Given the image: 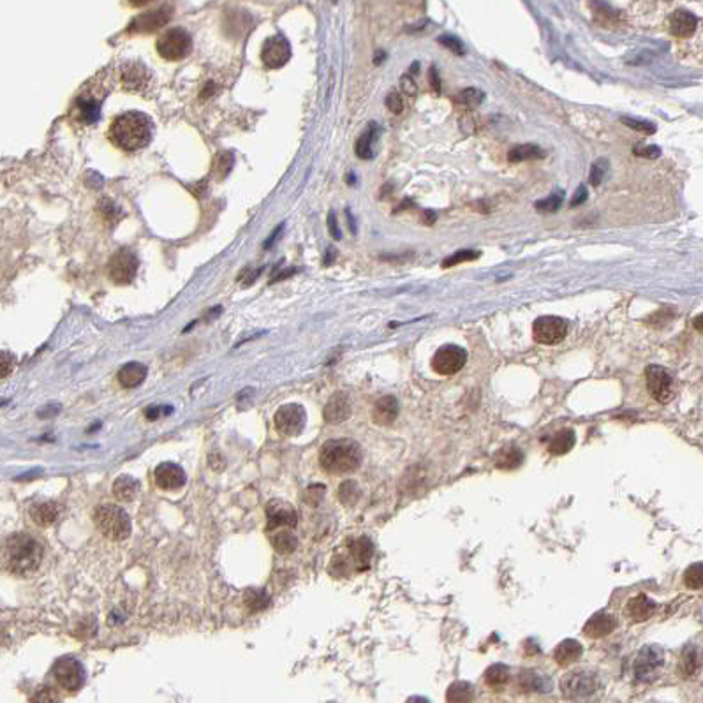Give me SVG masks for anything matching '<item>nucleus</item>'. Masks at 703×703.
Listing matches in <instances>:
<instances>
[{
	"label": "nucleus",
	"mask_w": 703,
	"mask_h": 703,
	"mask_svg": "<svg viewBox=\"0 0 703 703\" xmlns=\"http://www.w3.org/2000/svg\"><path fill=\"white\" fill-rule=\"evenodd\" d=\"M150 118L139 111H127L120 115L109 127V139L122 150H139L150 143Z\"/></svg>",
	"instance_id": "obj_1"
},
{
	"label": "nucleus",
	"mask_w": 703,
	"mask_h": 703,
	"mask_svg": "<svg viewBox=\"0 0 703 703\" xmlns=\"http://www.w3.org/2000/svg\"><path fill=\"white\" fill-rule=\"evenodd\" d=\"M361 460H363V453L356 441L333 439L321 446V469L333 476L354 473L361 466Z\"/></svg>",
	"instance_id": "obj_2"
},
{
	"label": "nucleus",
	"mask_w": 703,
	"mask_h": 703,
	"mask_svg": "<svg viewBox=\"0 0 703 703\" xmlns=\"http://www.w3.org/2000/svg\"><path fill=\"white\" fill-rule=\"evenodd\" d=\"M6 562L15 575H31L42 560V546L31 534H13L4 546Z\"/></svg>",
	"instance_id": "obj_3"
},
{
	"label": "nucleus",
	"mask_w": 703,
	"mask_h": 703,
	"mask_svg": "<svg viewBox=\"0 0 703 703\" xmlns=\"http://www.w3.org/2000/svg\"><path fill=\"white\" fill-rule=\"evenodd\" d=\"M94 522L97 529L108 539L122 542L131 536V519L117 504H101L94 513Z\"/></svg>",
	"instance_id": "obj_4"
},
{
	"label": "nucleus",
	"mask_w": 703,
	"mask_h": 703,
	"mask_svg": "<svg viewBox=\"0 0 703 703\" xmlns=\"http://www.w3.org/2000/svg\"><path fill=\"white\" fill-rule=\"evenodd\" d=\"M599 679L596 677V673L589 672V670H575L569 672L562 682H560V689H562V696L568 700H585L598 693L599 689Z\"/></svg>",
	"instance_id": "obj_5"
},
{
	"label": "nucleus",
	"mask_w": 703,
	"mask_h": 703,
	"mask_svg": "<svg viewBox=\"0 0 703 703\" xmlns=\"http://www.w3.org/2000/svg\"><path fill=\"white\" fill-rule=\"evenodd\" d=\"M157 52L162 58L171 62L182 61L192 52V39L184 29H170L159 38Z\"/></svg>",
	"instance_id": "obj_6"
},
{
	"label": "nucleus",
	"mask_w": 703,
	"mask_h": 703,
	"mask_svg": "<svg viewBox=\"0 0 703 703\" xmlns=\"http://www.w3.org/2000/svg\"><path fill=\"white\" fill-rule=\"evenodd\" d=\"M647 390L659 404L672 402L675 397V383L670 372L659 365H649L645 369Z\"/></svg>",
	"instance_id": "obj_7"
},
{
	"label": "nucleus",
	"mask_w": 703,
	"mask_h": 703,
	"mask_svg": "<svg viewBox=\"0 0 703 703\" xmlns=\"http://www.w3.org/2000/svg\"><path fill=\"white\" fill-rule=\"evenodd\" d=\"M534 340L543 346H555L568 335V323L559 316H542L532 324Z\"/></svg>",
	"instance_id": "obj_8"
},
{
	"label": "nucleus",
	"mask_w": 703,
	"mask_h": 703,
	"mask_svg": "<svg viewBox=\"0 0 703 703\" xmlns=\"http://www.w3.org/2000/svg\"><path fill=\"white\" fill-rule=\"evenodd\" d=\"M467 353L464 347L446 344L439 347L432 356V369L439 376H453L466 367Z\"/></svg>",
	"instance_id": "obj_9"
},
{
	"label": "nucleus",
	"mask_w": 703,
	"mask_h": 703,
	"mask_svg": "<svg viewBox=\"0 0 703 703\" xmlns=\"http://www.w3.org/2000/svg\"><path fill=\"white\" fill-rule=\"evenodd\" d=\"M305 421H307V413L300 404H286L274 416L275 429L284 437L300 436L301 430L305 429Z\"/></svg>",
	"instance_id": "obj_10"
},
{
	"label": "nucleus",
	"mask_w": 703,
	"mask_h": 703,
	"mask_svg": "<svg viewBox=\"0 0 703 703\" xmlns=\"http://www.w3.org/2000/svg\"><path fill=\"white\" fill-rule=\"evenodd\" d=\"M665 665V652L661 647L647 645L640 651L635 661V677L638 682H649L658 675Z\"/></svg>",
	"instance_id": "obj_11"
},
{
	"label": "nucleus",
	"mask_w": 703,
	"mask_h": 703,
	"mask_svg": "<svg viewBox=\"0 0 703 703\" xmlns=\"http://www.w3.org/2000/svg\"><path fill=\"white\" fill-rule=\"evenodd\" d=\"M53 675L65 691H78L85 682V670L76 659L62 658L53 666Z\"/></svg>",
	"instance_id": "obj_12"
},
{
	"label": "nucleus",
	"mask_w": 703,
	"mask_h": 703,
	"mask_svg": "<svg viewBox=\"0 0 703 703\" xmlns=\"http://www.w3.org/2000/svg\"><path fill=\"white\" fill-rule=\"evenodd\" d=\"M109 277L113 281L115 284H129L134 281L136 271H138V260L127 248H120L118 252H115L111 261H109Z\"/></svg>",
	"instance_id": "obj_13"
},
{
	"label": "nucleus",
	"mask_w": 703,
	"mask_h": 703,
	"mask_svg": "<svg viewBox=\"0 0 703 703\" xmlns=\"http://www.w3.org/2000/svg\"><path fill=\"white\" fill-rule=\"evenodd\" d=\"M267 519L268 529H277V527H291L293 529L298 523V513L293 504L283 499H271L267 504Z\"/></svg>",
	"instance_id": "obj_14"
},
{
	"label": "nucleus",
	"mask_w": 703,
	"mask_h": 703,
	"mask_svg": "<svg viewBox=\"0 0 703 703\" xmlns=\"http://www.w3.org/2000/svg\"><path fill=\"white\" fill-rule=\"evenodd\" d=\"M261 58H263V64L267 65V68L270 69L283 68V65L287 64V61L291 58L290 42H287L284 38H281V35L267 39L263 45V52H261Z\"/></svg>",
	"instance_id": "obj_15"
},
{
	"label": "nucleus",
	"mask_w": 703,
	"mask_h": 703,
	"mask_svg": "<svg viewBox=\"0 0 703 703\" xmlns=\"http://www.w3.org/2000/svg\"><path fill=\"white\" fill-rule=\"evenodd\" d=\"M171 11L168 8H159L154 11L143 13V15L136 16L131 22L127 31L132 34H150V32L159 31L166 23L170 22Z\"/></svg>",
	"instance_id": "obj_16"
},
{
	"label": "nucleus",
	"mask_w": 703,
	"mask_h": 703,
	"mask_svg": "<svg viewBox=\"0 0 703 703\" xmlns=\"http://www.w3.org/2000/svg\"><path fill=\"white\" fill-rule=\"evenodd\" d=\"M101 101L102 97H97L94 92H83L78 95L72 108L76 120L81 124H95L101 115Z\"/></svg>",
	"instance_id": "obj_17"
},
{
	"label": "nucleus",
	"mask_w": 703,
	"mask_h": 703,
	"mask_svg": "<svg viewBox=\"0 0 703 703\" xmlns=\"http://www.w3.org/2000/svg\"><path fill=\"white\" fill-rule=\"evenodd\" d=\"M154 476L159 489L168 490V492H175V490L182 489L185 485V480H187L185 471L180 466L171 462H164L161 466H157Z\"/></svg>",
	"instance_id": "obj_18"
},
{
	"label": "nucleus",
	"mask_w": 703,
	"mask_h": 703,
	"mask_svg": "<svg viewBox=\"0 0 703 703\" xmlns=\"http://www.w3.org/2000/svg\"><path fill=\"white\" fill-rule=\"evenodd\" d=\"M347 548H349V559L353 562L354 571H365L369 568L374 555V543L367 536L349 539Z\"/></svg>",
	"instance_id": "obj_19"
},
{
	"label": "nucleus",
	"mask_w": 703,
	"mask_h": 703,
	"mask_svg": "<svg viewBox=\"0 0 703 703\" xmlns=\"http://www.w3.org/2000/svg\"><path fill=\"white\" fill-rule=\"evenodd\" d=\"M351 414V399L347 393L344 391H339L335 393L330 400L326 402L323 411V418L326 423H331V425H339L342 421H346Z\"/></svg>",
	"instance_id": "obj_20"
},
{
	"label": "nucleus",
	"mask_w": 703,
	"mask_h": 703,
	"mask_svg": "<svg viewBox=\"0 0 703 703\" xmlns=\"http://www.w3.org/2000/svg\"><path fill=\"white\" fill-rule=\"evenodd\" d=\"M615 628V617L606 612H598L590 617L587 624L583 626V635L589 636V638H603V636L610 635Z\"/></svg>",
	"instance_id": "obj_21"
},
{
	"label": "nucleus",
	"mask_w": 703,
	"mask_h": 703,
	"mask_svg": "<svg viewBox=\"0 0 703 703\" xmlns=\"http://www.w3.org/2000/svg\"><path fill=\"white\" fill-rule=\"evenodd\" d=\"M399 416V402L393 395H384L374 404L372 420L377 425H391Z\"/></svg>",
	"instance_id": "obj_22"
},
{
	"label": "nucleus",
	"mask_w": 703,
	"mask_h": 703,
	"mask_svg": "<svg viewBox=\"0 0 703 703\" xmlns=\"http://www.w3.org/2000/svg\"><path fill=\"white\" fill-rule=\"evenodd\" d=\"M696 26H698V18L684 9L675 11L670 18V32L677 38H689L695 34Z\"/></svg>",
	"instance_id": "obj_23"
},
{
	"label": "nucleus",
	"mask_w": 703,
	"mask_h": 703,
	"mask_svg": "<svg viewBox=\"0 0 703 703\" xmlns=\"http://www.w3.org/2000/svg\"><path fill=\"white\" fill-rule=\"evenodd\" d=\"M656 610V603L649 596L638 594L631 598L626 605V613L633 622H645L649 617H652Z\"/></svg>",
	"instance_id": "obj_24"
},
{
	"label": "nucleus",
	"mask_w": 703,
	"mask_h": 703,
	"mask_svg": "<svg viewBox=\"0 0 703 703\" xmlns=\"http://www.w3.org/2000/svg\"><path fill=\"white\" fill-rule=\"evenodd\" d=\"M582 654H583L582 643H578L576 640L568 638V640H564V642H560L559 645L555 647L553 659H555L557 665L562 666V668H566V666L575 665V663L582 658Z\"/></svg>",
	"instance_id": "obj_25"
},
{
	"label": "nucleus",
	"mask_w": 703,
	"mask_h": 703,
	"mask_svg": "<svg viewBox=\"0 0 703 703\" xmlns=\"http://www.w3.org/2000/svg\"><path fill=\"white\" fill-rule=\"evenodd\" d=\"M150 76H148V71L143 68L141 64H131L125 65L124 71H122V81H124L125 90H143L145 85L148 83Z\"/></svg>",
	"instance_id": "obj_26"
},
{
	"label": "nucleus",
	"mask_w": 703,
	"mask_h": 703,
	"mask_svg": "<svg viewBox=\"0 0 703 703\" xmlns=\"http://www.w3.org/2000/svg\"><path fill=\"white\" fill-rule=\"evenodd\" d=\"M147 374L148 369L143 363L131 361V363H125L124 367L118 370V383H120L124 388H136L143 383Z\"/></svg>",
	"instance_id": "obj_27"
},
{
	"label": "nucleus",
	"mask_w": 703,
	"mask_h": 703,
	"mask_svg": "<svg viewBox=\"0 0 703 703\" xmlns=\"http://www.w3.org/2000/svg\"><path fill=\"white\" fill-rule=\"evenodd\" d=\"M576 443V434L573 429H562L553 434L552 441L548 444V452L552 455H566L573 450Z\"/></svg>",
	"instance_id": "obj_28"
},
{
	"label": "nucleus",
	"mask_w": 703,
	"mask_h": 703,
	"mask_svg": "<svg viewBox=\"0 0 703 703\" xmlns=\"http://www.w3.org/2000/svg\"><path fill=\"white\" fill-rule=\"evenodd\" d=\"M522 462H523V453L520 448L515 446V444L504 446L496 455V466L503 471L516 469V467L522 466Z\"/></svg>",
	"instance_id": "obj_29"
},
{
	"label": "nucleus",
	"mask_w": 703,
	"mask_h": 703,
	"mask_svg": "<svg viewBox=\"0 0 703 703\" xmlns=\"http://www.w3.org/2000/svg\"><path fill=\"white\" fill-rule=\"evenodd\" d=\"M31 516L38 526L41 527H48L52 526L58 516V508L57 504L52 503V500H46V503H39L35 504L34 508L31 510Z\"/></svg>",
	"instance_id": "obj_30"
},
{
	"label": "nucleus",
	"mask_w": 703,
	"mask_h": 703,
	"mask_svg": "<svg viewBox=\"0 0 703 703\" xmlns=\"http://www.w3.org/2000/svg\"><path fill=\"white\" fill-rule=\"evenodd\" d=\"M136 493H138V483H136L134 477L124 474V476H118L115 480L113 496L120 503H131V500L136 499Z\"/></svg>",
	"instance_id": "obj_31"
},
{
	"label": "nucleus",
	"mask_w": 703,
	"mask_h": 703,
	"mask_svg": "<svg viewBox=\"0 0 703 703\" xmlns=\"http://www.w3.org/2000/svg\"><path fill=\"white\" fill-rule=\"evenodd\" d=\"M520 688L523 689V693H548L552 684L548 679L538 675L536 672H523L520 673Z\"/></svg>",
	"instance_id": "obj_32"
},
{
	"label": "nucleus",
	"mask_w": 703,
	"mask_h": 703,
	"mask_svg": "<svg viewBox=\"0 0 703 703\" xmlns=\"http://www.w3.org/2000/svg\"><path fill=\"white\" fill-rule=\"evenodd\" d=\"M485 684L490 689H503L510 682V670L504 665H492L483 673Z\"/></svg>",
	"instance_id": "obj_33"
},
{
	"label": "nucleus",
	"mask_w": 703,
	"mask_h": 703,
	"mask_svg": "<svg viewBox=\"0 0 703 703\" xmlns=\"http://www.w3.org/2000/svg\"><path fill=\"white\" fill-rule=\"evenodd\" d=\"M376 138H377V125L374 124H370L369 127H367V131L363 132V134L358 138V141H356V155L360 159H372V155H374V141H376Z\"/></svg>",
	"instance_id": "obj_34"
},
{
	"label": "nucleus",
	"mask_w": 703,
	"mask_h": 703,
	"mask_svg": "<svg viewBox=\"0 0 703 703\" xmlns=\"http://www.w3.org/2000/svg\"><path fill=\"white\" fill-rule=\"evenodd\" d=\"M545 157V152L538 147V145H519V147L512 148L508 154V159L512 162H523V161H536V159Z\"/></svg>",
	"instance_id": "obj_35"
},
{
	"label": "nucleus",
	"mask_w": 703,
	"mask_h": 703,
	"mask_svg": "<svg viewBox=\"0 0 703 703\" xmlns=\"http://www.w3.org/2000/svg\"><path fill=\"white\" fill-rule=\"evenodd\" d=\"M271 545L278 553H293L298 546V539L291 530H277L271 536Z\"/></svg>",
	"instance_id": "obj_36"
},
{
	"label": "nucleus",
	"mask_w": 703,
	"mask_h": 703,
	"mask_svg": "<svg viewBox=\"0 0 703 703\" xmlns=\"http://www.w3.org/2000/svg\"><path fill=\"white\" fill-rule=\"evenodd\" d=\"M244 601H245V605H247L248 612H252V613L261 612V610H264L268 605H270V596L267 594V590L251 589L245 592Z\"/></svg>",
	"instance_id": "obj_37"
},
{
	"label": "nucleus",
	"mask_w": 703,
	"mask_h": 703,
	"mask_svg": "<svg viewBox=\"0 0 703 703\" xmlns=\"http://www.w3.org/2000/svg\"><path fill=\"white\" fill-rule=\"evenodd\" d=\"M448 702H473L474 691L469 682H455L448 688L446 693Z\"/></svg>",
	"instance_id": "obj_38"
},
{
	"label": "nucleus",
	"mask_w": 703,
	"mask_h": 703,
	"mask_svg": "<svg viewBox=\"0 0 703 703\" xmlns=\"http://www.w3.org/2000/svg\"><path fill=\"white\" fill-rule=\"evenodd\" d=\"M700 663H702V659H700L698 649H696V647H688L684 651V654H682V665H681L682 675H684V677H693L696 673V670L700 668Z\"/></svg>",
	"instance_id": "obj_39"
},
{
	"label": "nucleus",
	"mask_w": 703,
	"mask_h": 703,
	"mask_svg": "<svg viewBox=\"0 0 703 703\" xmlns=\"http://www.w3.org/2000/svg\"><path fill=\"white\" fill-rule=\"evenodd\" d=\"M483 92L482 90H476V88H466V90H462V92H459V95H457L453 101H455V104H459L460 108H476L480 102L483 101Z\"/></svg>",
	"instance_id": "obj_40"
},
{
	"label": "nucleus",
	"mask_w": 703,
	"mask_h": 703,
	"mask_svg": "<svg viewBox=\"0 0 703 703\" xmlns=\"http://www.w3.org/2000/svg\"><path fill=\"white\" fill-rule=\"evenodd\" d=\"M684 583L689 587V589L700 590L703 587V571H702V562H695V564L689 566L684 573Z\"/></svg>",
	"instance_id": "obj_41"
},
{
	"label": "nucleus",
	"mask_w": 703,
	"mask_h": 703,
	"mask_svg": "<svg viewBox=\"0 0 703 703\" xmlns=\"http://www.w3.org/2000/svg\"><path fill=\"white\" fill-rule=\"evenodd\" d=\"M562 203H564V192H562V191H555L552 196H550V198L538 201V203L534 205V207L538 208L539 212H546V214H553V212H557L560 207H562Z\"/></svg>",
	"instance_id": "obj_42"
},
{
	"label": "nucleus",
	"mask_w": 703,
	"mask_h": 703,
	"mask_svg": "<svg viewBox=\"0 0 703 703\" xmlns=\"http://www.w3.org/2000/svg\"><path fill=\"white\" fill-rule=\"evenodd\" d=\"M480 256H482V252L471 251V248H464V251L455 252L453 256L446 258V260L443 261V267L450 268V267H455V264H460V263H469V261L477 260Z\"/></svg>",
	"instance_id": "obj_43"
},
{
	"label": "nucleus",
	"mask_w": 703,
	"mask_h": 703,
	"mask_svg": "<svg viewBox=\"0 0 703 703\" xmlns=\"http://www.w3.org/2000/svg\"><path fill=\"white\" fill-rule=\"evenodd\" d=\"M358 497H360V490H358L356 483L347 480V482H344L342 485H340L339 499L344 506H353V504L358 500Z\"/></svg>",
	"instance_id": "obj_44"
},
{
	"label": "nucleus",
	"mask_w": 703,
	"mask_h": 703,
	"mask_svg": "<svg viewBox=\"0 0 703 703\" xmlns=\"http://www.w3.org/2000/svg\"><path fill=\"white\" fill-rule=\"evenodd\" d=\"M606 171H608V161L606 159H598V161L592 164L590 168V175H589V182L592 185H599L605 178Z\"/></svg>",
	"instance_id": "obj_45"
},
{
	"label": "nucleus",
	"mask_w": 703,
	"mask_h": 703,
	"mask_svg": "<svg viewBox=\"0 0 703 703\" xmlns=\"http://www.w3.org/2000/svg\"><path fill=\"white\" fill-rule=\"evenodd\" d=\"M233 164H235V157L231 152H224V154L219 155L217 164H215V170H217L219 178L228 177L231 171V168H233Z\"/></svg>",
	"instance_id": "obj_46"
},
{
	"label": "nucleus",
	"mask_w": 703,
	"mask_h": 703,
	"mask_svg": "<svg viewBox=\"0 0 703 703\" xmlns=\"http://www.w3.org/2000/svg\"><path fill=\"white\" fill-rule=\"evenodd\" d=\"M621 122L628 127L635 129V131L645 132V134H652L656 132V127L651 124V122H643V120H636V118H629V117H622Z\"/></svg>",
	"instance_id": "obj_47"
},
{
	"label": "nucleus",
	"mask_w": 703,
	"mask_h": 703,
	"mask_svg": "<svg viewBox=\"0 0 703 703\" xmlns=\"http://www.w3.org/2000/svg\"><path fill=\"white\" fill-rule=\"evenodd\" d=\"M386 106H388V109H390L391 113H395V115L402 113V111H404V99H402V95H400L399 92H391V94H388Z\"/></svg>",
	"instance_id": "obj_48"
},
{
	"label": "nucleus",
	"mask_w": 703,
	"mask_h": 703,
	"mask_svg": "<svg viewBox=\"0 0 703 703\" xmlns=\"http://www.w3.org/2000/svg\"><path fill=\"white\" fill-rule=\"evenodd\" d=\"M439 42L444 46V48L452 49L453 53H457V55H464V52H466L462 41L453 38V35H443V38H439Z\"/></svg>",
	"instance_id": "obj_49"
},
{
	"label": "nucleus",
	"mask_w": 703,
	"mask_h": 703,
	"mask_svg": "<svg viewBox=\"0 0 703 703\" xmlns=\"http://www.w3.org/2000/svg\"><path fill=\"white\" fill-rule=\"evenodd\" d=\"M13 365H15V358L6 351H0V379H4L6 376L11 374Z\"/></svg>",
	"instance_id": "obj_50"
},
{
	"label": "nucleus",
	"mask_w": 703,
	"mask_h": 703,
	"mask_svg": "<svg viewBox=\"0 0 703 703\" xmlns=\"http://www.w3.org/2000/svg\"><path fill=\"white\" fill-rule=\"evenodd\" d=\"M633 154L643 159H658L661 155V150L658 147H654V145H649V147H636L633 150Z\"/></svg>",
	"instance_id": "obj_51"
},
{
	"label": "nucleus",
	"mask_w": 703,
	"mask_h": 703,
	"mask_svg": "<svg viewBox=\"0 0 703 703\" xmlns=\"http://www.w3.org/2000/svg\"><path fill=\"white\" fill-rule=\"evenodd\" d=\"M323 493H324V487L323 485H313L310 489L307 490V493L303 496V500L307 503L310 497H314V503H313V506H316L317 503H319L321 499H323Z\"/></svg>",
	"instance_id": "obj_52"
},
{
	"label": "nucleus",
	"mask_w": 703,
	"mask_h": 703,
	"mask_svg": "<svg viewBox=\"0 0 703 703\" xmlns=\"http://www.w3.org/2000/svg\"><path fill=\"white\" fill-rule=\"evenodd\" d=\"M400 85H402V90L406 92L407 95H414L418 92L416 83H414L413 76L411 74H404L402 79H400Z\"/></svg>",
	"instance_id": "obj_53"
},
{
	"label": "nucleus",
	"mask_w": 703,
	"mask_h": 703,
	"mask_svg": "<svg viewBox=\"0 0 703 703\" xmlns=\"http://www.w3.org/2000/svg\"><path fill=\"white\" fill-rule=\"evenodd\" d=\"M328 230H330V235L335 240H340V230L337 226V219H335L333 212H330V215H328Z\"/></svg>",
	"instance_id": "obj_54"
},
{
	"label": "nucleus",
	"mask_w": 703,
	"mask_h": 703,
	"mask_svg": "<svg viewBox=\"0 0 703 703\" xmlns=\"http://www.w3.org/2000/svg\"><path fill=\"white\" fill-rule=\"evenodd\" d=\"M587 189L583 187H580V189H576V192H575V196H573V200H571V207H578V205H582L583 201L587 200Z\"/></svg>",
	"instance_id": "obj_55"
},
{
	"label": "nucleus",
	"mask_w": 703,
	"mask_h": 703,
	"mask_svg": "<svg viewBox=\"0 0 703 703\" xmlns=\"http://www.w3.org/2000/svg\"><path fill=\"white\" fill-rule=\"evenodd\" d=\"M429 78H430V85H432V88L436 92H441V83H439V76H437V71H436V68H430V71H429Z\"/></svg>",
	"instance_id": "obj_56"
},
{
	"label": "nucleus",
	"mask_w": 703,
	"mask_h": 703,
	"mask_svg": "<svg viewBox=\"0 0 703 703\" xmlns=\"http://www.w3.org/2000/svg\"><path fill=\"white\" fill-rule=\"evenodd\" d=\"M132 6H147V4H150L152 0H129Z\"/></svg>",
	"instance_id": "obj_57"
},
{
	"label": "nucleus",
	"mask_w": 703,
	"mask_h": 703,
	"mask_svg": "<svg viewBox=\"0 0 703 703\" xmlns=\"http://www.w3.org/2000/svg\"><path fill=\"white\" fill-rule=\"evenodd\" d=\"M700 323H702V317H696V321H695V324H696V330H698V331H702V324H700Z\"/></svg>",
	"instance_id": "obj_58"
}]
</instances>
